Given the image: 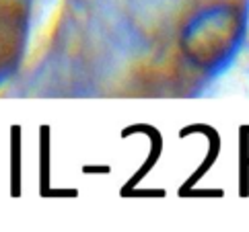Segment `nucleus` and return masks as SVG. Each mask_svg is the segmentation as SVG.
<instances>
[]
</instances>
